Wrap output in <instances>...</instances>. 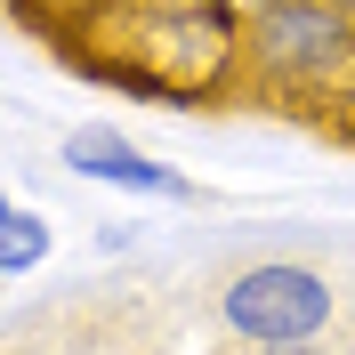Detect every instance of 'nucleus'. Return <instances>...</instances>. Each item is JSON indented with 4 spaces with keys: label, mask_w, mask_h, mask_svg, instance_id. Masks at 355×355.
<instances>
[{
    "label": "nucleus",
    "mask_w": 355,
    "mask_h": 355,
    "mask_svg": "<svg viewBox=\"0 0 355 355\" xmlns=\"http://www.w3.org/2000/svg\"><path fill=\"white\" fill-rule=\"evenodd\" d=\"M234 49H243V0H121L81 41H65V57L154 105H210L234 97Z\"/></svg>",
    "instance_id": "nucleus-1"
},
{
    "label": "nucleus",
    "mask_w": 355,
    "mask_h": 355,
    "mask_svg": "<svg viewBox=\"0 0 355 355\" xmlns=\"http://www.w3.org/2000/svg\"><path fill=\"white\" fill-rule=\"evenodd\" d=\"M218 355H339V347H218Z\"/></svg>",
    "instance_id": "nucleus-7"
},
{
    "label": "nucleus",
    "mask_w": 355,
    "mask_h": 355,
    "mask_svg": "<svg viewBox=\"0 0 355 355\" xmlns=\"http://www.w3.org/2000/svg\"><path fill=\"white\" fill-rule=\"evenodd\" d=\"M57 355H73V347H57Z\"/></svg>",
    "instance_id": "nucleus-8"
},
{
    "label": "nucleus",
    "mask_w": 355,
    "mask_h": 355,
    "mask_svg": "<svg viewBox=\"0 0 355 355\" xmlns=\"http://www.w3.org/2000/svg\"><path fill=\"white\" fill-rule=\"evenodd\" d=\"M65 170L73 178H97V186H113V194H137V202H194L202 194L194 178H178L170 162H154L146 146H130V137L105 130V121L65 130Z\"/></svg>",
    "instance_id": "nucleus-4"
},
{
    "label": "nucleus",
    "mask_w": 355,
    "mask_h": 355,
    "mask_svg": "<svg viewBox=\"0 0 355 355\" xmlns=\"http://www.w3.org/2000/svg\"><path fill=\"white\" fill-rule=\"evenodd\" d=\"M234 97L331 130L355 97V0H243Z\"/></svg>",
    "instance_id": "nucleus-2"
},
{
    "label": "nucleus",
    "mask_w": 355,
    "mask_h": 355,
    "mask_svg": "<svg viewBox=\"0 0 355 355\" xmlns=\"http://www.w3.org/2000/svg\"><path fill=\"white\" fill-rule=\"evenodd\" d=\"M49 218L41 210H24V202H8L0 194V283H17V275H33V266L49 259Z\"/></svg>",
    "instance_id": "nucleus-5"
},
{
    "label": "nucleus",
    "mask_w": 355,
    "mask_h": 355,
    "mask_svg": "<svg viewBox=\"0 0 355 355\" xmlns=\"http://www.w3.org/2000/svg\"><path fill=\"white\" fill-rule=\"evenodd\" d=\"M226 347H339L355 355V291L315 259H250L210 283Z\"/></svg>",
    "instance_id": "nucleus-3"
},
{
    "label": "nucleus",
    "mask_w": 355,
    "mask_h": 355,
    "mask_svg": "<svg viewBox=\"0 0 355 355\" xmlns=\"http://www.w3.org/2000/svg\"><path fill=\"white\" fill-rule=\"evenodd\" d=\"M8 8H17V17L33 24V33H49V41L65 49V41H81V33H89L97 17H113L121 0H8Z\"/></svg>",
    "instance_id": "nucleus-6"
}]
</instances>
